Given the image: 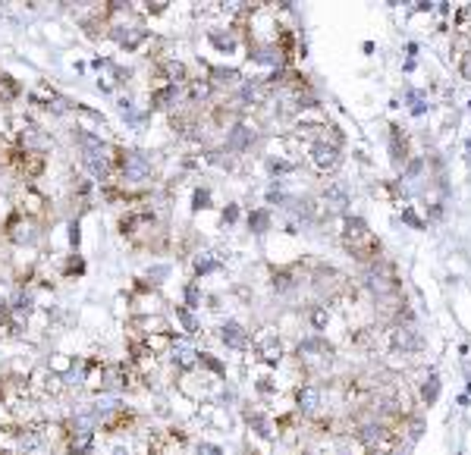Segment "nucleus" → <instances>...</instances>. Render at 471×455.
Segmentation results:
<instances>
[{
	"instance_id": "f257e3e1",
	"label": "nucleus",
	"mask_w": 471,
	"mask_h": 455,
	"mask_svg": "<svg viewBox=\"0 0 471 455\" xmlns=\"http://www.w3.org/2000/svg\"><path fill=\"white\" fill-rule=\"evenodd\" d=\"M117 173L123 176V183H148L151 173H154V163L142 151H123L117 161Z\"/></svg>"
},
{
	"instance_id": "f03ea898",
	"label": "nucleus",
	"mask_w": 471,
	"mask_h": 455,
	"mask_svg": "<svg viewBox=\"0 0 471 455\" xmlns=\"http://www.w3.org/2000/svg\"><path fill=\"white\" fill-rule=\"evenodd\" d=\"M170 361H173V367L176 371H195L198 367V349H195L192 342H186V339H173V345H170Z\"/></svg>"
},
{
	"instance_id": "7ed1b4c3",
	"label": "nucleus",
	"mask_w": 471,
	"mask_h": 455,
	"mask_svg": "<svg viewBox=\"0 0 471 455\" xmlns=\"http://www.w3.org/2000/svg\"><path fill=\"white\" fill-rule=\"evenodd\" d=\"M311 161H314V167L321 173H333L339 163H343V157H339V144L317 142L314 148H311Z\"/></svg>"
},
{
	"instance_id": "20e7f679",
	"label": "nucleus",
	"mask_w": 471,
	"mask_h": 455,
	"mask_svg": "<svg viewBox=\"0 0 471 455\" xmlns=\"http://www.w3.org/2000/svg\"><path fill=\"white\" fill-rule=\"evenodd\" d=\"M179 95H183V85L161 82L157 88H151V110H170V107H176Z\"/></svg>"
},
{
	"instance_id": "39448f33",
	"label": "nucleus",
	"mask_w": 471,
	"mask_h": 455,
	"mask_svg": "<svg viewBox=\"0 0 471 455\" xmlns=\"http://www.w3.org/2000/svg\"><path fill=\"white\" fill-rule=\"evenodd\" d=\"M220 342L227 345V349L242 352V349H249V333H245V327L239 321H227L220 327Z\"/></svg>"
},
{
	"instance_id": "423d86ee",
	"label": "nucleus",
	"mask_w": 471,
	"mask_h": 455,
	"mask_svg": "<svg viewBox=\"0 0 471 455\" xmlns=\"http://www.w3.org/2000/svg\"><path fill=\"white\" fill-rule=\"evenodd\" d=\"M390 437V427L387 424H380V421H368V424H361L358 430H355V439H358L365 449H374L380 439H387Z\"/></svg>"
},
{
	"instance_id": "0eeeda50",
	"label": "nucleus",
	"mask_w": 471,
	"mask_h": 455,
	"mask_svg": "<svg viewBox=\"0 0 471 455\" xmlns=\"http://www.w3.org/2000/svg\"><path fill=\"white\" fill-rule=\"evenodd\" d=\"M321 399H324V393L314 384H302L295 389V405H299V411H305V415H314L321 408Z\"/></svg>"
},
{
	"instance_id": "6e6552de",
	"label": "nucleus",
	"mask_w": 471,
	"mask_h": 455,
	"mask_svg": "<svg viewBox=\"0 0 471 455\" xmlns=\"http://www.w3.org/2000/svg\"><path fill=\"white\" fill-rule=\"evenodd\" d=\"M251 144H255V132H251L245 122H236V126L227 132V151H236V154H242V151H249Z\"/></svg>"
},
{
	"instance_id": "1a4fd4ad",
	"label": "nucleus",
	"mask_w": 471,
	"mask_h": 455,
	"mask_svg": "<svg viewBox=\"0 0 471 455\" xmlns=\"http://www.w3.org/2000/svg\"><path fill=\"white\" fill-rule=\"evenodd\" d=\"M302 355H305V358H317V361H330L333 358V349L324 342L321 336H308V339H302V342H299V358Z\"/></svg>"
},
{
	"instance_id": "9d476101",
	"label": "nucleus",
	"mask_w": 471,
	"mask_h": 455,
	"mask_svg": "<svg viewBox=\"0 0 471 455\" xmlns=\"http://www.w3.org/2000/svg\"><path fill=\"white\" fill-rule=\"evenodd\" d=\"M393 349H399V352H418V349H421V336H418L412 327H396L393 330Z\"/></svg>"
},
{
	"instance_id": "9b49d317",
	"label": "nucleus",
	"mask_w": 471,
	"mask_h": 455,
	"mask_svg": "<svg viewBox=\"0 0 471 455\" xmlns=\"http://www.w3.org/2000/svg\"><path fill=\"white\" fill-rule=\"evenodd\" d=\"M94 433H67V455H91Z\"/></svg>"
},
{
	"instance_id": "f8f14e48",
	"label": "nucleus",
	"mask_w": 471,
	"mask_h": 455,
	"mask_svg": "<svg viewBox=\"0 0 471 455\" xmlns=\"http://www.w3.org/2000/svg\"><path fill=\"white\" fill-rule=\"evenodd\" d=\"M343 236L349 239V245H358L361 239H368V223L361 220V217H349V214H346V220H343Z\"/></svg>"
},
{
	"instance_id": "ddd939ff",
	"label": "nucleus",
	"mask_w": 471,
	"mask_h": 455,
	"mask_svg": "<svg viewBox=\"0 0 471 455\" xmlns=\"http://www.w3.org/2000/svg\"><path fill=\"white\" fill-rule=\"evenodd\" d=\"M258 355H261V361H267V364H277V361L283 358L280 339H277V336H264V339L258 342Z\"/></svg>"
},
{
	"instance_id": "4468645a",
	"label": "nucleus",
	"mask_w": 471,
	"mask_h": 455,
	"mask_svg": "<svg viewBox=\"0 0 471 455\" xmlns=\"http://www.w3.org/2000/svg\"><path fill=\"white\" fill-rule=\"evenodd\" d=\"M324 198H327V207H336V211H346V207H349V192H346L339 183H327Z\"/></svg>"
},
{
	"instance_id": "2eb2a0df",
	"label": "nucleus",
	"mask_w": 471,
	"mask_h": 455,
	"mask_svg": "<svg viewBox=\"0 0 471 455\" xmlns=\"http://www.w3.org/2000/svg\"><path fill=\"white\" fill-rule=\"evenodd\" d=\"M19 95H23V85H19L13 76L0 72V104H10V100H16Z\"/></svg>"
},
{
	"instance_id": "dca6fc26",
	"label": "nucleus",
	"mask_w": 471,
	"mask_h": 455,
	"mask_svg": "<svg viewBox=\"0 0 471 455\" xmlns=\"http://www.w3.org/2000/svg\"><path fill=\"white\" fill-rule=\"evenodd\" d=\"M267 95V88L261 82H242V88H239V100L242 104H261Z\"/></svg>"
},
{
	"instance_id": "f3484780",
	"label": "nucleus",
	"mask_w": 471,
	"mask_h": 455,
	"mask_svg": "<svg viewBox=\"0 0 471 455\" xmlns=\"http://www.w3.org/2000/svg\"><path fill=\"white\" fill-rule=\"evenodd\" d=\"M208 82H211V85H236V82H242V76H239V69L214 67L211 76H208Z\"/></svg>"
},
{
	"instance_id": "a211bd4d",
	"label": "nucleus",
	"mask_w": 471,
	"mask_h": 455,
	"mask_svg": "<svg viewBox=\"0 0 471 455\" xmlns=\"http://www.w3.org/2000/svg\"><path fill=\"white\" fill-rule=\"evenodd\" d=\"M245 417H249V427L255 430L261 439H271V437H273V427H271V421H267V417L261 415V411H249V415H245Z\"/></svg>"
},
{
	"instance_id": "6ab92c4d",
	"label": "nucleus",
	"mask_w": 471,
	"mask_h": 455,
	"mask_svg": "<svg viewBox=\"0 0 471 455\" xmlns=\"http://www.w3.org/2000/svg\"><path fill=\"white\" fill-rule=\"evenodd\" d=\"M220 267V261L211 255V251H205V255H195V261H192V270H195V277H205V273H211Z\"/></svg>"
},
{
	"instance_id": "aec40b11",
	"label": "nucleus",
	"mask_w": 471,
	"mask_h": 455,
	"mask_svg": "<svg viewBox=\"0 0 471 455\" xmlns=\"http://www.w3.org/2000/svg\"><path fill=\"white\" fill-rule=\"evenodd\" d=\"M249 229L251 233H258V236H264L267 229H271V214L261 207V211H251L249 214Z\"/></svg>"
},
{
	"instance_id": "412c9836",
	"label": "nucleus",
	"mask_w": 471,
	"mask_h": 455,
	"mask_svg": "<svg viewBox=\"0 0 471 455\" xmlns=\"http://www.w3.org/2000/svg\"><path fill=\"white\" fill-rule=\"evenodd\" d=\"M437 393H440V377L437 374H427V380L421 384V402L433 405V402H437Z\"/></svg>"
},
{
	"instance_id": "4be33fe9",
	"label": "nucleus",
	"mask_w": 471,
	"mask_h": 455,
	"mask_svg": "<svg viewBox=\"0 0 471 455\" xmlns=\"http://www.w3.org/2000/svg\"><path fill=\"white\" fill-rule=\"evenodd\" d=\"M295 289V277L289 270H277L273 273V292H280V295H286V292H293Z\"/></svg>"
},
{
	"instance_id": "5701e85b",
	"label": "nucleus",
	"mask_w": 471,
	"mask_h": 455,
	"mask_svg": "<svg viewBox=\"0 0 471 455\" xmlns=\"http://www.w3.org/2000/svg\"><path fill=\"white\" fill-rule=\"evenodd\" d=\"M393 132V139H390V154H393L396 163H405V139H399V129H390Z\"/></svg>"
},
{
	"instance_id": "b1692460",
	"label": "nucleus",
	"mask_w": 471,
	"mask_h": 455,
	"mask_svg": "<svg viewBox=\"0 0 471 455\" xmlns=\"http://www.w3.org/2000/svg\"><path fill=\"white\" fill-rule=\"evenodd\" d=\"M208 41L217 47V50H233L236 47V38H233V32H208Z\"/></svg>"
},
{
	"instance_id": "393cba45",
	"label": "nucleus",
	"mask_w": 471,
	"mask_h": 455,
	"mask_svg": "<svg viewBox=\"0 0 471 455\" xmlns=\"http://www.w3.org/2000/svg\"><path fill=\"white\" fill-rule=\"evenodd\" d=\"M198 364H201V367H208V371L217 374V377H223V374H227V367H223L220 361H217V358L211 355V352H198Z\"/></svg>"
},
{
	"instance_id": "a878e982",
	"label": "nucleus",
	"mask_w": 471,
	"mask_h": 455,
	"mask_svg": "<svg viewBox=\"0 0 471 455\" xmlns=\"http://www.w3.org/2000/svg\"><path fill=\"white\" fill-rule=\"evenodd\" d=\"M201 305V289H198V283H188L186 286V308L192 311V308H198Z\"/></svg>"
},
{
	"instance_id": "bb28decb",
	"label": "nucleus",
	"mask_w": 471,
	"mask_h": 455,
	"mask_svg": "<svg viewBox=\"0 0 471 455\" xmlns=\"http://www.w3.org/2000/svg\"><path fill=\"white\" fill-rule=\"evenodd\" d=\"M176 321L186 327V333H198V323H195V317L188 314V308H176Z\"/></svg>"
},
{
	"instance_id": "cd10ccee",
	"label": "nucleus",
	"mask_w": 471,
	"mask_h": 455,
	"mask_svg": "<svg viewBox=\"0 0 471 455\" xmlns=\"http://www.w3.org/2000/svg\"><path fill=\"white\" fill-rule=\"evenodd\" d=\"M311 323H314L317 330H324L330 323V311L327 308H311Z\"/></svg>"
},
{
	"instance_id": "c85d7f7f",
	"label": "nucleus",
	"mask_w": 471,
	"mask_h": 455,
	"mask_svg": "<svg viewBox=\"0 0 471 455\" xmlns=\"http://www.w3.org/2000/svg\"><path fill=\"white\" fill-rule=\"evenodd\" d=\"M208 205H211V192L198 189V192H195V198H192V207H195V211H205Z\"/></svg>"
},
{
	"instance_id": "c756f323",
	"label": "nucleus",
	"mask_w": 471,
	"mask_h": 455,
	"mask_svg": "<svg viewBox=\"0 0 471 455\" xmlns=\"http://www.w3.org/2000/svg\"><path fill=\"white\" fill-rule=\"evenodd\" d=\"M63 273H67V277H72V273H76V277H79V273H85V261H82L79 255H72V258H69V264H67V270H63Z\"/></svg>"
},
{
	"instance_id": "7c9ffc66",
	"label": "nucleus",
	"mask_w": 471,
	"mask_h": 455,
	"mask_svg": "<svg viewBox=\"0 0 471 455\" xmlns=\"http://www.w3.org/2000/svg\"><path fill=\"white\" fill-rule=\"evenodd\" d=\"M409 100H412V113H415V117H421V113L427 110V104L421 100V95H418V91H409Z\"/></svg>"
},
{
	"instance_id": "2f4dec72",
	"label": "nucleus",
	"mask_w": 471,
	"mask_h": 455,
	"mask_svg": "<svg viewBox=\"0 0 471 455\" xmlns=\"http://www.w3.org/2000/svg\"><path fill=\"white\" fill-rule=\"evenodd\" d=\"M195 455H227V452H223L217 443H198V449H195Z\"/></svg>"
},
{
	"instance_id": "473e14b6",
	"label": "nucleus",
	"mask_w": 471,
	"mask_h": 455,
	"mask_svg": "<svg viewBox=\"0 0 471 455\" xmlns=\"http://www.w3.org/2000/svg\"><path fill=\"white\" fill-rule=\"evenodd\" d=\"M421 170H424V161H421V157H415V161H409V167H405V176H418Z\"/></svg>"
},
{
	"instance_id": "72a5a7b5",
	"label": "nucleus",
	"mask_w": 471,
	"mask_h": 455,
	"mask_svg": "<svg viewBox=\"0 0 471 455\" xmlns=\"http://www.w3.org/2000/svg\"><path fill=\"white\" fill-rule=\"evenodd\" d=\"M239 220V205H227V211H223V223H236Z\"/></svg>"
},
{
	"instance_id": "f704fd0d",
	"label": "nucleus",
	"mask_w": 471,
	"mask_h": 455,
	"mask_svg": "<svg viewBox=\"0 0 471 455\" xmlns=\"http://www.w3.org/2000/svg\"><path fill=\"white\" fill-rule=\"evenodd\" d=\"M402 223H409V226H415V229H424V223H421V220H418V217H415V214H412V211H409V207H405V211H402Z\"/></svg>"
},
{
	"instance_id": "c9c22d12",
	"label": "nucleus",
	"mask_w": 471,
	"mask_h": 455,
	"mask_svg": "<svg viewBox=\"0 0 471 455\" xmlns=\"http://www.w3.org/2000/svg\"><path fill=\"white\" fill-rule=\"evenodd\" d=\"M69 242H72V248L79 245V223H72V226H69Z\"/></svg>"
},
{
	"instance_id": "e433bc0d",
	"label": "nucleus",
	"mask_w": 471,
	"mask_h": 455,
	"mask_svg": "<svg viewBox=\"0 0 471 455\" xmlns=\"http://www.w3.org/2000/svg\"><path fill=\"white\" fill-rule=\"evenodd\" d=\"M462 72H465V79H471V54L462 57Z\"/></svg>"
},
{
	"instance_id": "4c0bfd02",
	"label": "nucleus",
	"mask_w": 471,
	"mask_h": 455,
	"mask_svg": "<svg viewBox=\"0 0 471 455\" xmlns=\"http://www.w3.org/2000/svg\"><path fill=\"white\" fill-rule=\"evenodd\" d=\"M166 6H170V4H144V10H148V13H164Z\"/></svg>"
}]
</instances>
